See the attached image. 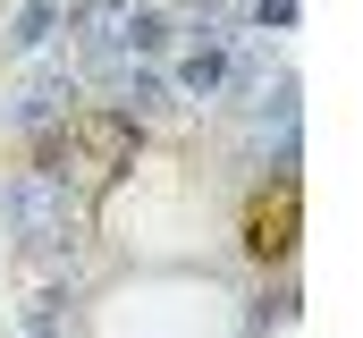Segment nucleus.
Wrapping results in <instances>:
<instances>
[{"label": "nucleus", "instance_id": "2", "mask_svg": "<svg viewBox=\"0 0 363 338\" xmlns=\"http://www.w3.org/2000/svg\"><path fill=\"white\" fill-rule=\"evenodd\" d=\"M51 153L77 169L85 186H110L118 169L135 161V127H127V119H110V110H85V119H77V127H68V136H60Z\"/></svg>", "mask_w": 363, "mask_h": 338}, {"label": "nucleus", "instance_id": "1", "mask_svg": "<svg viewBox=\"0 0 363 338\" xmlns=\"http://www.w3.org/2000/svg\"><path fill=\"white\" fill-rule=\"evenodd\" d=\"M245 262H262V271H279V262H296V237H304V186L296 178H271V186H254L245 195Z\"/></svg>", "mask_w": 363, "mask_h": 338}]
</instances>
